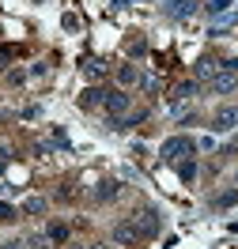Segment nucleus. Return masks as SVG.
Returning a JSON list of instances; mask_svg holds the SVG:
<instances>
[{"label": "nucleus", "instance_id": "nucleus-13", "mask_svg": "<svg viewBox=\"0 0 238 249\" xmlns=\"http://www.w3.org/2000/svg\"><path fill=\"white\" fill-rule=\"evenodd\" d=\"M193 94H197V83H182V87H178V98H182V102H189Z\"/></svg>", "mask_w": 238, "mask_h": 249}, {"label": "nucleus", "instance_id": "nucleus-19", "mask_svg": "<svg viewBox=\"0 0 238 249\" xmlns=\"http://www.w3.org/2000/svg\"><path fill=\"white\" fill-rule=\"evenodd\" d=\"M0 219H16V212H12L8 204H0Z\"/></svg>", "mask_w": 238, "mask_h": 249}, {"label": "nucleus", "instance_id": "nucleus-4", "mask_svg": "<svg viewBox=\"0 0 238 249\" xmlns=\"http://www.w3.org/2000/svg\"><path fill=\"white\" fill-rule=\"evenodd\" d=\"M212 128H216V132H231V128H238V106H223V109H216Z\"/></svg>", "mask_w": 238, "mask_h": 249}, {"label": "nucleus", "instance_id": "nucleus-10", "mask_svg": "<svg viewBox=\"0 0 238 249\" xmlns=\"http://www.w3.org/2000/svg\"><path fill=\"white\" fill-rule=\"evenodd\" d=\"M231 4H235V0H208L204 8H208V16L220 19V16H227V12H231Z\"/></svg>", "mask_w": 238, "mask_h": 249}, {"label": "nucleus", "instance_id": "nucleus-18", "mask_svg": "<svg viewBox=\"0 0 238 249\" xmlns=\"http://www.w3.org/2000/svg\"><path fill=\"white\" fill-rule=\"evenodd\" d=\"M0 249H27V242H19V238H16V242H4Z\"/></svg>", "mask_w": 238, "mask_h": 249}, {"label": "nucleus", "instance_id": "nucleus-20", "mask_svg": "<svg viewBox=\"0 0 238 249\" xmlns=\"http://www.w3.org/2000/svg\"><path fill=\"white\" fill-rule=\"evenodd\" d=\"M223 68H227V72H238V61H223Z\"/></svg>", "mask_w": 238, "mask_h": 249}, {"label": "nucleus", "instance_id": "nucleus-6", "mask_svg": "<svg viewBox=\"0 0 238 249\" xmlns=\"http://www.w3.org/2000/svg\"><path fill=\"white\" fill-rule=\"evenodd\" d=\"M193 72H197V79H208V83H212V79L223 72V61H216V57H201Z\"/></svg>", "mask_w": 238, "mask_h": 249}, {"label": "nucleus", "instance_id": "nucleus-15", "mask_svg": "<svg viewBox=\"0 0 238 249\" xmlns=\"http://www.w3.org/2000/svg\"><path fill=\"white\" fill-rule=\"evenodd\" d=\"M102 72H106V64H102V61H87V76H91V79L102 76Z\"/></svg>", "mask_w": 238, "mask_h": 249}, {"label": "nucleus", "instance_id": "nucleus-3", "mask_svg": "<svg viewBox=\"0 0 238 249\" xmlns=\"http://www.w3.org/2000/svg\"><path fill=\"white\" fill-rule=\"evenodd\" d=\"M132 227H136V234H140V238H151V234H159V212H155V208H144L140 215L132 219Z\"/></svg>", "mask_w": 238, "mask_h": 249}, {"label": "nucleus", "instance_id": "nucleus-22", "mask_svg": "<svg viewBox=\"0 0 238 249\" xmlns=\"http://www.w3.org/2000/svg\"><path fill=\"white\" fill-rule=\"evenodd\" d=\"M42 249H53V246H49V242H46V246H42Z\"/></svg>", "mask_w": 238, "mask_h": 249}, {"label": "nucleus", "instance_id": "nucleus-11", "mask_svg": "<svg viewBox=\"0 0 238 249\" xmlns=\"http://www.w3.org/2000/svg\"><path fill=\"white\" fill-rule=\"evenodd\" d=\"M23 212H27V215H42V212H46V200H42V196H31V200L23 204Z\"/></svg>", "mask_w": 238, "mask_h": 249}, {"label": "nucleus", "instance_id": "nucleus-21", "mask_svg": "<svg viewBox=\"0 0 238 249\" xmlns=\"http://www.w3.org/2000/svg\"><path fill=\"white\" fill-rule=\"evenodd\" d=\"M83 249H110L106 242H95V246H83Z\"/></svg>", "mask_w": 238, "mask_h": 249}, {"label": "nucleus", "instance_id": "nucleus-12", "mask_svg": "<svg viewBox=\"0 0 238 249\" xmlns=\"http://www.w3.org/2000/svg\"><path fill=\"white\" fill-rule=\"evenodd\" d=\"M95 196L98 200H113V196H117V181H106L102 189H95Z\"/></svg>", "mask_w": 238, "mask_h": 249}, {"label": "nucleus", "instance_id": "nucleus-5", "mask_svg": "<svg viewBox=\"0 0 238 249\" xmlns=\"http://www.w3.org/2000/svg\"><path fill=\"white\" fill-rule=\"evenodd\" d=\"M208 87H212V94H235L238 91V72H227V68H223Z\"/></svg>", "mask_w": 238, "mask_h": 249}, {"label": "nucleus", "instance_id": "nucleus-17", "mask_svg": "<svg viewBox=\"0 0 238 249\" xmlns=\"http://www.w3.org/2000/svg\"><path fill=\"white\" fill-rule=\"evenodd\" d=\"M49 238H53V242H64V238H68V231H64V227H53V231H49Z\"/></svg>", "mask_w": 238, "mask_h": 249}, {"label": "nucleus", "instance_id": "nucleus-9", "mask_svg": "<svg viewBox=\"0 0 238 249\" xmlns=\"http://www.w3.org/2000/svg\"><path fill=\"white\" fill-rule=\"evenodd\" d=\"M117 79H121L125 87H132V83H140V72H136V64H121V68H117Z\"/></svg>", "mask_w": 238, "mask_h": 249}, {"label": "nucleus", "instance_id": "nucleus-2", "mask_svg": "<svg viewBox=\"0 0 238 249\" xmlns=\"http://www.w3.org/2000/svg\"><path fill=\"white\" fill-rule=\"evenodd\" d=\"M128 106H132V98H128L125 91H106V98H102V109L110 113V121L128 117Z\"/></svg>", "mask_w": 238, "mask_h": 249}, {"label": "nucleus", "instance_id": "nucleus-1", "mask_svg": "<svg viewBox=\"0 0 238 249\" xmlns=\"http://www.w3.org/2000/svg\"><path fill=\"white\" fill-rule=\"evenodd\" d=\"M193 147H197V143H193L189 136H170V140L159 147V155L166 159V162H182L185 155H193Z\"/></svg>", "mask_w": 238, "mask_h": 249}, {"label": "nucleus", "instance_id": "nucleus-8", "mask_svg": "<svg viewBox=\"0 0 238 249\" xmlns=\"http://www.w3.org/2000/svg\"><path fill=\"white\" fill-rule=\"evenodd\" d=\"M136 238H140V234H136L132 223H117V227H113V242H117V246H132Z\"/></svg>", "mask_w": 238, "mask_h": 249}, {"label": "nucleus", "instance_id": "nucleus-16", "mask_svg": "<svg viewBox=\"0 0 238 249\" xmlns=\"http://www.w3.org/2000/svg\"><path fill=\"white\" fill-rule=\"evenodd\" d=\"M140 87L144 91H159V79L155 76H140Z\"/></svg>", "mask_w": 238, "mask_h": 249}, {"label": "nucleus", "instance_id": "nucleus-7", "mask_svg": "<svg viewBox=\"0 0 238 249\" xmlns=\"http://www.w3.org/2000/svg\"><path fill=\"white\" fill-rule=\"evenodd\" d=\"M193 12H197L193 0H166V16H170V19H189Z\"/></svg>", "mask_w": 238, "mask_h": 249}, {"label": "nucleus", "instance_id": "nucleus-14", "mask_svg": "<svg viewBox=\"0 0 238 249\" xmlns=\"http://www.w3.org/2000/svg\"><path fill=\"white\" fill-rule=\"evenodd\" d=\"M178 174H182L185 181H193V174H197V166H193V159H189V162H178Z\"/></svg>", "mask_w": 238, "mask_h": 249}]
</instances>
